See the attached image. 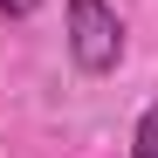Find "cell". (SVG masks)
<instances>
[{
  "label": "cell",
  "mask_w": 158,
  "mask_h": 158,
  "mask_svg": "<svg viewBox=\"0 0 158 158\" xmlns=\"http://www.w3.org/2000/svg\"><path fill=\"white\" fill-rule=\"evenodd\" d=\"M138 158H158V103L138 117Z\"/></svg>",
  "instance_id": "cell-2"
},
{
  "label": "cell",
  "mask_w": 158,
  "mask_h": 158,
  "mask_svg": "<svg viewBox=\"0 0 158 158\" xmlns=\"http://www.w3.org/2000/svg\"><path fill=\"white\" fill-rule=\"evenodd\" d=\"M35 7H41V0H0V14H7V21H28Z\"/></svg>",
  "instance_id": "cell-3"
},
{
  "label": "cell",
  "mask_w": 158,
  "mask_h": 158,
  "mask_svg": "<svg viewBox=\"0 0 158 158\" xmlns=\"http://www.w3.org/2000/svg\"><path fill=\"white\" fill-rule=\"evenodd\" d=\"M69 55L89 76H110L124 62V21L110 0H69Z\"/></svg>",
  "instance_id": "cell-1"
}]
</instances>
